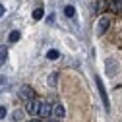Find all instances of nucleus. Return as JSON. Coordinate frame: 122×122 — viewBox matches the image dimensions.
Returning a JSON list of instances; mask_svg holds the SVG:
<instances>
[{
    "label": "nucleus",
    "instance_id": "obj_1",
    "mask_svg": "<svg viewBox=\"0 0 122 122\" xmlns=\"http://www.w3.org/2000/svg\"><path fill=\"white\" fill-rule=\"evenodd\" d=\"M39 107H41V99L33 97V99H29V101H27L25 112H27V114H33V116H37V112H39Z\"/></svg>",
    "mask_w": 122,
    "mask_h": 122
},
{
    "label": "nucleus",
    "instance_id": "obj_10",
    "mask_svg": "<svg viewBox=\"0 0 122 122\" xmlns=\"http://www.w3.org/2000/svg\"><path fill=\"white\" fill-rule=\"evenodd\" d=\"M39 8H35L33 10V20H41L43 18V4H37Z\"/></svg>",
    "mask_w": 122,
    "mask_h": 122
},
{
    "label": "nucleus",
    "instance_id": "obj_3",
    "mask_svg": "<svg viewBox=\"0 0 122 122\" xmlns=\"http://www.w3.org/2000/svg\"><path fill=\"white\" fill-rule=\"evenodd\" d=\"M35 97V91L29 87V85H23V87H20V99H23V101H29V99H33Z\"/></svg>",
    "mask_w": 122,
    "mask_h": 122
},
{
    "label": "nucleus",
    "instance_id": "obj_15",
    "mask_svg": "<svg viewBox=\"0 0 122 122\" xmlns=\"http://www.w3.org/2000/svg\"><path fill=\"white\" fill-rule=\"evenodd\" d=\"M56 80H58V74H51V76H49V85L54 87V85H56Z\"/></svg>",
    "mask_w": 122,
    "mask_h": 122
},
{
    "label": "nucleus",
    "instance_id": "obj_20",
    "mask_svg": "<svg viewBox=\"0 0 122 122\" xmlns=\"http://www.w3.org/2000/svg\"><path fill=\"white\" fill-rule=\"evenodd\" d=\"M27 122H41V120H39V118L35 116V118H31V120H27Z\"/></svg>",
    "mask_w": 122,
    "mask_h": 122
},
{
    "label": "nucleus",
    "instance_id": "obj_18",
    "mask_svg": "<svg viewBox=\"0 0 122 122\" xmlns=\"http://www.w3.org/2000/svg\"><path fill=\"white\" fill-rule=\"evenodd\" d=\"M47 21H49V23H54V14H51V16L47 18Z\"/></svg>",
    "mask_w": 122,
    "mask_h": 122
},
{
    "label": "nucleus",
    "instance_id": "obj_8",
    "mask_svg": "<svg viewBox=\"0 0 122 122\" xmlns=\"http://www.w3.org/2000/svg\"><path fill=\"white\" fill-rule=\"evenodd\" d=\"M111 10L114 14H122V0H111Z\"/></svg>",
    "mask_w": 122,
    "mask_h": 122
},
{
    "label": "nucleus",
    "instance_id": "obj_9",
    "mask_svg": "<svg viewBox=\"0 0 122 122\" xmlns=\"http://www.w3.org/2000/svg\"><path fill=\"white\" fill-rule=\"evenodd\" d=\"M6 58H8V49L4 47H0V66H4V62H6Z\"/></svg>",
    "mask_w": 122,
    "mask_h": 122
},
{
    "label": "nucleus",
    "instance_id": "obj_11",
    "mask_svg": "<svg viewBox=\"0 0 122 122\" xmlns=\"http://www.w3.org/2000/svg\"><path fill=\"white\" fill-rule=\"evenodd\" d=\"M64 16H66V18H74V16H76L74 6H64Z\"/></svg>",
    "mask_w": 122,
    "mask_h": 122
},
{
    "label": "nucleus",
    "instance_id": "obj_17",
    "mask_svg": "<svg viewBox=\"0 0 122 122\" xmlns=\"http://www.w3.org/2000/svg\"><path fill=\"white\" fill-rule=\"evenodd\" d=\"M6 114H8L6 107H0V120H2V118H6Z\"/></svg>",
    "mask_w": 122,
    "mask_h": 122
},
{
    "label": "nucleus",
    "instance_id": "obj_5",
    "mask_svg": "<svg viewBox=\"0 0 122 122\" xmlns=\"http://www.w3.org/2000/svg\"><path fill=\"white\" fill-rule=\"evenodd\" d=\"M109 25H111V20H109V18H101L99 23H97V33H99V35H105L107 29H109Z\"/></svg>",
    "mask_w": 122,
    "mask_h": 122
},
{
    "label": "nucleus",
    "instance_id": "obj_13",
    "mask_svg": "<svg viewBox=\"0 0 122 122\" xmlns=\"http://www.w3.org/2000/svg\"><path fill=\"white\" fill-rule=\"evenodd\" d=\"M58 56H60V52H58L56 49H51V51L47 52V58H49V60H56Z\"/></svg>",
    "mask_w": 122,
    "mask_h": 122
},
{
    "label": "nucleus",
    "instance_id": "obj_7",
    "mask_svg": "<svg viewBox=\"0 0 122 122\" xmlns=\"http://www.w3.org/2000/svg\"><path fill=\"white\" fill-rule=\"evenodd\" d=\"M107 74H109L111 78L116 74V62H114L112 58H109V60H107Z\"/></svg>",
    "mask_w": 122,
    "mask_h": 122
},
{
    "label": "nucleus",
    "instance_id": "obj_2",
    "mask_svg": "<svg viewBox=\"0 0 122 122\" xmlns=\"http://www.w3.org/2000/svg\"><path fill=\"white\" fill-rule=\"evenodd\" d=\"M95 83H97V89H99V95H101V99H103V105H105V109H109V107H111V103H109V95H107V91H105V85H103V81L99 80V76L95 78Z\"/></svg>",
    "mask_w": 122,
    "mask_h": 122
},
{
    "label": "nucleus",
    "instance_id": "obj_4",
    "mask_svg": "<svg viewBox=\"0 0 122 122\" xmlns=\"http://www.w3.org/2000/svg\"><path fill=\"white\" fill-rule=\"evenodd\" d=\"M51 112H52V105H49V103H43V101H41V107H39V112H37V116L49 118V116H51Z\"/></svg>",
    "mask_w": 122,
    "mask_h": 122
},
{
    "label": "nucleus",
    "instance_id": "obj_6",
    "mask_svg": "<svg viewBox=\"0 0 122 122\" xmlns=\"http://www.w3.org/2000/svg\"><path fill=\"white\" fill-rule=\"evenodd\" d=\"M51 114H54V116L60 120V118H64V116H66V111H64V107H62V105H54Z\"/></svg>",
    "mask_w": 122,
    "mask_h": 122
},
{
    "label": "nucleus",
    "instance_id": "obj_14",
    "mask_svg": "<svg viewBox=\"0 0 122 122\" xmlns=\"http://www.w3.org/2000/svg\"><path fill=\"white\" fill-rule=\"evenodd\" d=\"M20 37H21V35H20V31H12V33H10V43H18V41H20Z\"/></svg>",
    "mask_w": 122,
    "mask_h": 122
},
{
    "label": "nucleus",
    "instance_id": "obj_12",
    "mask_svg": "<svg viewBox=\"0 0 122 122\" xmlns=\"http://www.w3.org/2000/svg\"><path fill=\"white\" fill-rule=\"evenodd\" d=\"M21 118H23V111H21V109H16V111H14V114H12V120L20 122Z\"/></svg>",
    "mask_w": 122,
    "mask_h": 122
},
{
    "label": "nucleus",
    "instance_id": "obj_16",
    "mask_svg": "<svg viewBox=\"0 0 122 122\" xmlns=\"http://www.w3.org/2000/svg\"><path fill=\"white\" fill-rule=\"evenodd\" d=\"M107 8V0H99V2H97V12H103Z\"/></svg>",
    "mask_w": 122,
    "mask_h": 122
},
{
    "label": "nucleus",
    "instance_id": "obj_19",
    "mask_svg": "<svg viewBox=\"0 0 122 122\" xmlns=\"http://www.w3.org/2000/svg\"><path fill=\"white\" fill-rule=\"evenodd\" d=\"M4 12H6V8H4L2 4H0V18H2V16H4Z\"/></svg>",
    "mask_w": 122,
    "mask_h": 122
},
{
    "label": "nucleus",
    "instance_id": "obj_21",
    "mask_svg": "<svg viewBox=\"0 0 122 122\" xmlns=\"http://www.w3.org/2000/svg\"><path fill=\"white\" fill-rule=\"evenodd\" d=\"M47 122H60V120H52V118H49V120H47Z\"/></svg>",
    "mask_w": 122,
    "mask_h": 122
}]
</instances>
